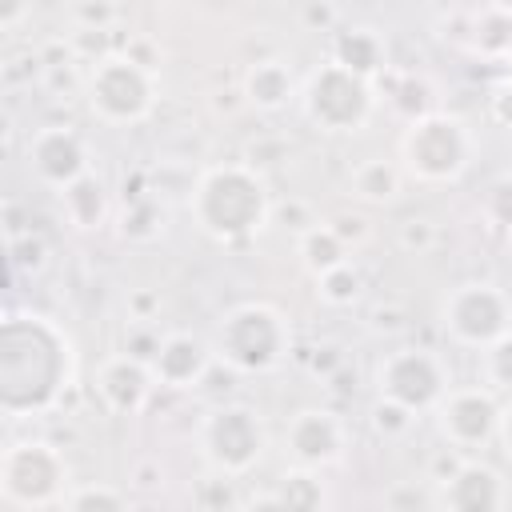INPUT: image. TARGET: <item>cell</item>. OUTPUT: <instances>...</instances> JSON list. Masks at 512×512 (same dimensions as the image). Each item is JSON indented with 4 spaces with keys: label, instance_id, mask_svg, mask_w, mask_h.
I'll list each match as a JSON object with an SVG mask.
<instances>
[{
    "label": "cell",
    "instance_id": "obj_1",
    "mask_svg": "<svg viewBox=\"0 0 512 512\" xmlns=\"http://www.w3.org/2000/svg\"><path fill=\"white\" fill-rule=\"evenodd\" d=\"M76 376L72 336L40 316L16 312L0 324V412L8 420L48 412Z\"/></svg>",
    "mask_w": 512,
    "mask_h": 512
},
{
    "label": "cell",
    "instance_id": "obj_2",
    "mask_svg": "<svg viewBox=\"0 0 512 512\" xmlns=\"http://www.w3.org/2000/svg\"><path fill=\"white\" fill-rule=\"evenodd\" d=\"M192 224L216 244H240L264 232L272 216L268 184L248 164H212L200 172L188 196Z\"/></svg>",
    "mask_w": 512,
    "mask_h": 512
},
{
    "label": "cell",
    "instance_id": "obj_3",
    "mask_svg": "<svg viewBox=\"0 0 512 512\" xmlns=\"http://www.w3.org/2000/svg\"><path fill=\"white\" fill-rule=\"evenodd\" d=\"M292 348V328L280 308L264 300L236 304L212 332V352L236 372H272Z\"/></svg>",
    "mask_w": 512,
    "mask_h": 512
},
{
    "label": "cell",
    "instance_id": "obj_4",
    "mask_svg": "<svg viewBox=\"0 0 512 512\" xmlns=\"http://www.w3.org/2000/svg\"><path fill=\"white\" fill-rule=\"evenodd\" d=\"M472 152H476V140L468 124L448 112L412 116V124L400 136L404 172L420 184H456L468 172Z\"/></svg>",
    "mask_w": 512,
    "mask_h": 512
},
{
    "label": "cell",
    "instance_id": "obj_5",
    "mask_svg": "<svg viewBox=\"0 0 512 512\" xmlns=\"http://www.w3.org/2000/svg\"><path fill=\"white\" fill-rule=\"evenodd\" d=\"M84 104L108 128L140 124L156 104V76L132 52H108L84 76Z\"/></svg>",
    "mask_w": 512,
    "mask_h": 512
},
{
    "label": "cell",
    "instance_id": "obj_6",
    "mask_svg": "<svg viewBox=\"0 0 512 512\" xmlns=\"http://www.w3.org/2000/svg\"><path fill=\"white\" fill-rule=\"evenodd\" d=\"M300 108L308 124H316L328 136H352L360 132L376 112V88L372 80L340 68L336 60L316 64L300 84Z\"/></svg>",
    "mask_w": 512,
    "mask_h": 512
},
{
    "label": "cell",
    "instance_id": "obj_7",
    "mask_svg": "<svg viewBox=\"0 0 512 512\" xmlns=\"http://www.w3.org/2000/svg\"><path fill=\"white\" fill-rule=\"evenodd\" d=\"M200 456L220 476H244L264 460L268 432L256 408L248 404H216L200 420Z\"/></svg>",
    "mask_w": 512,
    "mask_h": 512
},
{
    "label": "cell",
    "instance_id": "obj_8",
    "mask_svg": "<svg viewBox=\"0 0 512 512\" xmlns=\"http://www.w3.org/2000/svg\"><path fill=\"white\" fill-rule=\"evenodd\" d=\"M0 488L16 508H48L68 492V460L48 440H16L0 456Z\"/></svg>",
    "mask_w": 512,
    "mask_h": 512
},
{
    "label": "cell",
    "instance_id": "obj_9",
    "mask_svg": "<svg viewBox=\"0 0 512 512\" xmlns=\"http://www.w3.org/2000/svg\"><path fill=\"white\" fill-rule=\"evenodd\" d=\"M440 328L464 344V348H492L500 336L512 332V300L504 288L488 284V280H468L456 284L444 300H440Z\"/></svg>",
    "mask_w": 512,
    "mask_h": 512
},
{
    "label": "cell",
    "instance_id": "obj_10",
    "mask_svg": "<svg viewBox=\"0 0 512 512\" xmlns=\"http://www.w3.org/2000/svg\"><path fill=\"white\" fill-rule=\"evenodd\" d=\"M376 392L412 416L436 412V404L448 396V368L428 348H392L376 364Z\"/></svg>",
    "mask_w": 512,
    "mask_h": 512
},
{
    "label": "cell",
    "instance_id": "obj_11",
    "mask_svg": "<svg viewBox=\"0 0 512 512\" xmlns=\"http://www.w3.org/2000/svg\"><path fill=\"white\" fill-rule=\"evenodd\" d=\"M436 428L452 448H480L500 428V400L484 384H460L448 388V396L436 404Z\"/></svg>",
    "mask_w": 512,
    "mask_h": 512
},
{
    "label": "cell",
    "instance_id": "obj_12",
    "mask_svg": "<svg viewBox=\"0 0 512 512\" xmlns=\"http://www.w3.org/2000/svg\"><path fill=\"white\" fill-rule=\"evenodd\" d=\"M24 156H28V172L40 184L56 188V192H64L76 180H84L88 176V164H92L84 136L76 128H64V124H48V128L32 132Z\"/></svg>",
    "mask_w": 512,
    "mask_h": 512
},
{
    "label": "cell",
    "instance_id": "obj_13",
    "mask_svg": "<svg viewBox=\"0 0 512 512\" xmlns=\"http://www.w3.org/2000/svg\"><path fill=\"white\" fill-rule=\"evenodd\" d=\"M284 456L308 472L336 464L344 456V420L328 408H300L284 424Z\"/></svg>",
    "mask_w": 512,
    "mask_h": 512
},
{
    "label": "cell",
    "instance_id": "obj_14",
    "mask_svg": "<svg viewBox=\"0 0 512 512\" xmlns=\"http://www.w3.org/2000/svg\"><path fill=\"white\" fill-rule=\"evenodd\" d=\"M504 500H508L504 476L484 460H460L436 484L440 512H504Z\"/></svg>",
    "mask_w": 512,
    "mask_h": 512
},
{
    "label": "cell",
    "instance_id": "obj_15",
    "mask_svg": "<svg viewBox=\"0 0 512 512\" xmlns=\"http://www.w3.org/2000/svg\"><path fill=\"white\" fill-rule=\"evenodd\" d=\"M216 352L212 344H204L200 336L192 332H168L160 336L156 344V356H152V376L164 384V388H200L208 368H212Z\"/></svg>",
    "mask_w": 512,
    "mask_h": 512
},
{
    "label": "cell",
    "instance_id": "obj_16",
    "mask_svg": "<svg viewBox=\"0 0 512 512\" xmlns=\"http://www.w3.org/2000/svg\"><path fill=\"white\" fill-rule=\"evenodd\" d=\"M152 368L144 364V360H136L132 352H124V356H112V360H104L100 364V372H96V392H100V400L112 408V412H120V416H136L144 404H148V396H152Z\"/></svg>",
    "mask_w": 512,
    "mask_h": 512
},
{
    "label": "cell",
    "instance_id": "obj_17",
    "mask_svg": "<svg viewBox=\"0 0 512 512\" xmlns=\"http://www.w3.org/2000/svg\"><path fill=\"white\" fill-rule=\"evenodd\" d=\"M296 76L284 60H256L244 72V100L260 112H280L296 100Z\"/></svg>",
    "mask_w": 512,
    "mask_h": 512
},
{
    "label": "cell",
    "instance_id": "obj_18",
    "mask_svg": "<svg viewBox=\"0 0 512 512\" xmlns=\"http://www.w3.org/2000/svg\"><path fill=\"white\" fill-rule=\"evenodd\" d=\"M384 56H388V52H384V36H380L376 28L352 24V28L336 32V40H332V56H328V60H336L340 68H348V72L372 80V76L384 68Z\"/></svg>",
    "mask_w": 512,
    "mask_h": 512
},
{
    "label": "cell",
    "instance_id": "obj_19",
    "mask_svg": "<svg viewBox=\"0 0 512 512\" xmlns=\"http://www.w3.org/2000/svg\"><path fill=\"white\" fill-rule=\"evenodd\" d=\"M60 208H64V216H68L72 228H100L104 216H108V192H104V184L88 172L84 180H76L72 188L60 192Z\"/></svg>",
    "mask_w": 512,
    "mask_h": 512
},
{
    "label": "cell",
    "instance_id": "obj_20",
    "mask_svg": "<svg viewBox=\"0 0 512 512\" xmlns=\"http://www.w3.org/2000/svg\"><path fill=\"white\" fill-rule=\"evenodd\" d=\"M472 52L492 56V60H508V52H512V8L488 4V8L476 12V20H472Z\"/></svg>",
    "mask_w": 512,
    "mask_h": 512
},
{
    "label": "cell",
    "instance_id": "obj_21",
    "mask_svg": "<svg viewBox=\"0 0 512 512\" xmlns=\"http://www.w3.org/2000/svg\"><path fill=\"white\" fill-rule=\"evenodd\" d=\"M300 260L312 276H324V272H332L348 260V248H344V240L332 224H312V228L300 232Z\"/></svg>",
    "mask_w": 512,
    "mask_h": 512
},
{
    "label": "cell",
    "instance_id": "obj_22",
    "mask_svg": "<svg viewBox=\"0 0 512 512\" xmlns=\"http://www.w3.org/2000/svg\"><path fill=\"white\" fill-rule=\"evenodd\" d=\"M352 192L364 204H392L400 196V168L388 160H364L352 172Z\"/></svg>",
    "mask_w": 512,
    "mask_h": 512
},
{
    "label": "cell",
    "instance_id": "obj_23",
    "mask_svg": "<svg viewBox=\"0 0 512 512\" xmlns=\"http://www.w3.org/2000/svg\"><path fill=\"white\" fill-rule=\"evenodd\" d=\"M276 500L284 512H320L324 508V488L316 480V472L308 468H292L280 476L276 484Z\"/></svg>",
    "mask_w": 512,
    "mask_h": 512
},
{
    "label": "cell",
    "instance_id": "obj_24",
    "mask_svg": "<svg viewBox=\"0 0 512 512\" xmlns=\"http://www.w3.org/2000/svg\"><path fill=\"white\" fill-rule=\"evenodd\" d=\"M316 292H320V300H328V304H352V300L364 292V276H360L356 264L344 260L340 268L316 276Z\"/></svg>",
    "mask_w": 512,
    "mask_h": 512
},
{
    "label": "cell",
    "instance_id": "obj_25",
    "mask_svg": "<svg viewBox=\"0 0 512 512\" xmlns=\"http://www.w3.org/2000/svg\"><path fill=\"white\" fill-rule=\"evenodd\" d=\"M480 376L492 392H512V332L480 352Z\"/></svg>",
    "mask_w": 512,
    "mask_h": 512
},
{
    "label": "cell",
    "instance_id": "obj_26",
    "mask_svg": "<svg viewBox=\"0 0 512 512\" xmlns=\"http://www.w3.org/2000/svg\"><path fill=\"white\" fill-rule=\"evenodd\" d=\"M64 512H124V496L112 484H80L68 492Z\"/></svg>",
    "mask_w": 512,
    "mask_h": 512
},
{
    "label": "cell",
    "instance_id": "obj_27",
    "mask_svg": "<svg viewBox=\"0 0 512 512\" xmlns=\"http://www.w3.org/2000/svg\"><path fill=\"white\" fill-rule=\"evenodd\" d=\"M484 216L496 228L512 232V172H504V176H496L488 184V192H484Z\"/></svg>",
    "mask_w": 512,
    "mask_h": 512
},
{
    "label": "cell",
    "instance_id": "obj_28",
    "mask_svg": "<svg viewBox=\"0 0 512 512\" xmlns=\"http://www.w3.org/2000/svg\"><path fill=\"white\" fill-rule=\"evenodd\" d=\"M372 424H376V432H384V436H400V432H408V424H412V412H404L400 404H388V400H380V404L372 408Z\"/></svg>",
    "mask_w": 512,
    "mask_h": 512
},
{
    "label": "cell",
    "instance_id": "obj_29",
    "mask_svg": "<svg viewBox=\"0 0 512 512\" xmlns=\"http://www.w3.org/2000/svg\"><path fill=\"white\" fill-rule=\"evenodd\" d=\"M492 120L504 124V128H512V84H504V88L492 92Z\"/></svg>",
    "mask_w": 512,
    "mask_h": 512
},
{
    "label": "cell",
    "instance_id": "obj_30",
    "mask_svg": "<svg viewBox=\"0 0 512 512\" xmlns=\"http://www.w3.org/2000/svg\"><path fill=\"white\" fill-rule=\"evenodd\" d=\"M496 436H500L504 452L512 456V404H500V428H496Z\"/></svg>",
    "mask_w": 512,
    "mask_h": 512
},
{
    "label": "cell",
    "instance_id": "obj_31",
    "mask_svg": "<svg viewBox=\"0 0 512 512\" xmlns=\"http://www.w3.org/2000/svg\"><path fill=\"white\" fill-rule=\"evenodd\" d=\"M504 68H508V84H512V52H508V60H504Z\"/></svg>",
    "mask_w": 512,
    "mask_h": 512
}]
</instances>
